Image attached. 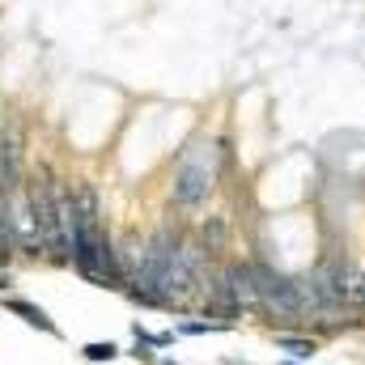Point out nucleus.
Listing matches in <instances>:
<instances>
[{
	"mask_svg": "<svg viewBox=\"0 0 365 365\" xmlns=\"http://www.w3.org/2000/svg\"><path fill=\"white\" fill-rule=\"evenodd\" d=\"M230 323H179L182 336H208V331H225Z\"/></svg>",
	"mask_w": 365,
	"mask_h": 365,
	"instance_id": "nucleus-5",
	"label": "nucleus"
},
{
	"mask_svg": "<svg viewBox=\"0 0 365 365\" xmlns=\"http://www.w3.org/2000/svg\"><path fill=\"white\" fill-rule=\"evenodd\" d=\"M4 310H13V314H21V323H30V327H38V331H47V336H56V323L38 310V306H30V302H21V297H9L4 302Z\"/></svg>",
	"mask_w": 365,
	"mask_h": 365,
	"instance_id": "nucleus-3",
	"label": "nucleus"
},
{
	"mask_svg": "<svg viewBox=\"0 0 365 365\" xmlns=\"http://www.w3.org/2000/svg\"><path fill=\"white\" fill-rule=\"evenodd\" d=\"M276 349H284V353H293V357H310V353H314V340H302V336H280V340H276Z\"/></svg>",
	"mask_w": 365,
	"mask_h": 365,
	"instance_id": "nucleus-4",
	"label": "nucleus"
},
{
	"mask_svg": "<svg viewBox=\"0 0 365 365\" xmlns=\"http://www.w3.org/2000/svg\"><path fill=\"white\" fill-rule=\"evenodd\" d=\"M289 365H297V361H289Z\"/></svg>",
	"mask_w": 365,
	"mask_h": 365,
	"instance_id": "nucleus-7",
	"label": "nucleus"
},
{
	"mask_svg": "<svg viewBox=\"0 0 365 365\" xmlns=\"http://www.w3.org/2000/svg\"><path fill=\"white\" fill-rule=\"evenodd\" d=\"M86 357L90 361H110V357H119V349L106 340V344H86Z\"/></svg>",
	"mask_w": 365,
	"mask_h": 365,
	"instance_id": "nucleus-6",
	"label": "nucleus"
},
{
	"mask_svg": "<svg viewBox=\"0 0 365 365\" xmlns=\"http://www.w3.org/2000/svg\"><path fill=\"white\" fill-rule=\"evenodd\" d=\"M208 302H212V310H221V314H238V310H247V306H259L255 268H251V264H230L221 276H212Z\"/></svg>",
	"mask_w": 365,
	"mask_h": 365,
	"instance_id": "nucleus-2",
	"label": "nucleus"
},
{
	"mask_svg": "<svg viewBox=\"0 0 365 365\" xmlns=\"http://www.w3.org/2000/svg\"><path fill=\"white\" fill-rule=\"evenodd\" d=\"M212 162H217V153L204 149V145H191V149L182 153L179 170H175V204L195 208V204L208 200L212 179H217V166H212Z\"/></svg>",
	"mask_w": 365,
	"mask_h": 365,
	"instance_id": "nucleus-1",
	"label": "nucleus"
}]
</instances>
